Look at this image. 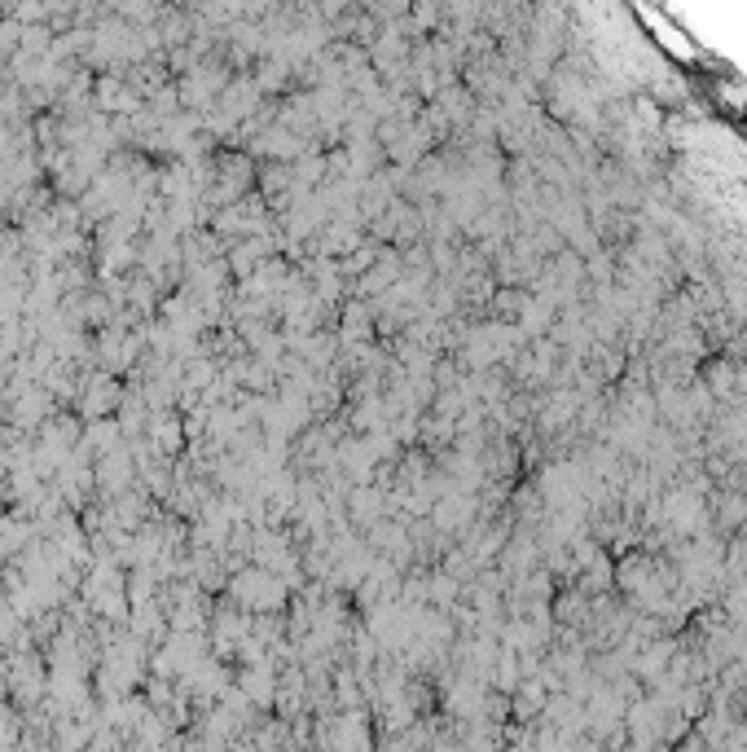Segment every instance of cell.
<instances>
[{
  "label": "cell",
  "mask_w": 747,
  "mask_h": 752,
  "mask_svg": "<svg viewBox=\"0 0 747 752\" xmlns=\"http://www.w3.org/2000/svg\"><path fill=\"white\" fill-rule=\"evenodd\" d=\"M233 594L251 607H277L282 603V585H277L264 568H247L238 581H233Z\"/></svg>",
  "instance_id": "6da1fadb"
},
{
  "label": "cell",
  "mask_w": 747,
  "mask_h": 752,
  "mask_svg": "<svg viewBox=\"0 0 747 752\" xmlns=\"http://www.w3.org/2000/svg\"><path fill=\"white\" fill-rule=\"evenodd\" d=\"M251 97H255V88H251V84H238V102H251ZM225 102H229L225 110H229L233 119H238V115H242V106H233V97H225Z\"/></svg>",
  "instance_id": "7a4b0ae2"
}]
</instances>
